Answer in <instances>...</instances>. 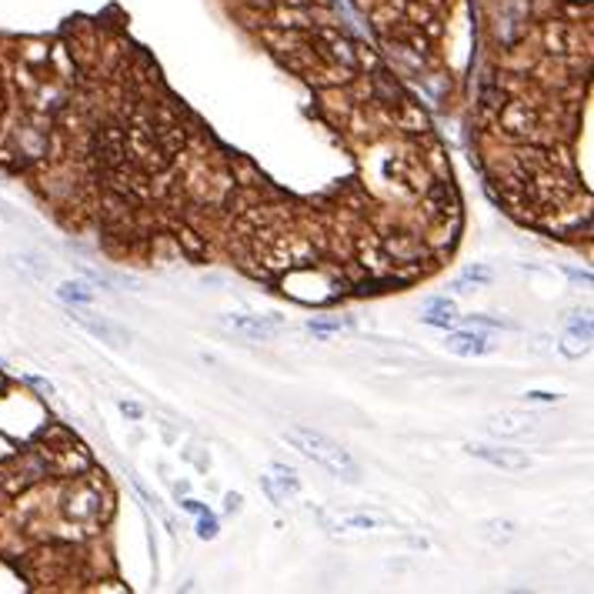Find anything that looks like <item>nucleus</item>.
Segmentation results:
<instances>
[{
  "instance_id": "f3484780",
  "label": "nucleus",
  "mask_w": 594,
  "mask_h": 594,
  "mask_svg": "<svg viewBox=\"0 0 594 594\" xmlns=\"http://www.w3.org/2000/svg\"><path fill=\"white\" fill-rule=\"evenodd\" d=\"M197 538H204V541L217 538V521L211 518V515H201V521H197Z\"/></svg>"
},
{
  "instance_id": "1a4fd4ad",
  "label": "nucleus",
  "mask_w": 594,
  "mask_h": 594,
  "mask_svg": "<svg viewBox=\"0 0 594 594\" xmlns=\"http://www.w3.org/2000/svg\"><path fill=\"white\" fill-rule=\"evenodd\" d=\"M174 240H178L180 254L190 257V261H204V257H207V240H204L197 230H190L188 224H180L178 234H174Z\"/></svg>"
},
{
  "instance_id": "6e6552de",
  "label": "nucleus",
  "mask_w": 594,
  "mask_h": 594,
  "mask_svg": "<svg viewBox=\"0 0 594 594\" xmlns=\"http://www.w3.org/2000/svg\"><path fill=\"white\" fill-rule=\"evenodd\" d=\"M271 24L288 27V30H311L314 21H311V7H301V4H278V7L271 11Z\"/></svg>"
},
{
  "instance_id": "ddd939ff",
  "label": "nucleus",
  "mask_w": 594,
  "mask_h": 594,
  "mask_svg": "<svg viewBox=\"0 0 594 594\" xmlns=\"http://www.w3.org/2000/svg\"><path fill=\"white\" fill-rule=\"evenodd\" d=\"M57 297L67 304H94L97 301V291L84 284V280H63L61 288H57Z\"/></svg>"
},
{
  "instance_id": "39448f33",
  "label": "nucleus",
  "mask_w": 594,
  "mask_h": 594,
  "mask_svg": "<svg viewBox=\"0 0 594 594\" xmlns=\"http://www.w3.org/2000/svg\"><path fill=\"white\" fill-rule=\"evenodd\" d=\"M501 124H505V130H511V134L531 138L534 130H538V114H534L524 101H511L505 104V111H501Z\"/></svg>"
},
{
  "instance_id": "7ed1b4c3",
  "label": "nucleus",
  "mask_w": 594,
  "mask_h": 594,
  "mask_svg": "<svg viewBox=\"0 0 594 594\" xmlns=\"http://www.w3.org/2000/svg\"><path fill=\"white\" fill-rule=\"evenodd\" d=\"M224 328H230L234 334L247 338V341H274V338H280L278 321H271V317L228 314V317H224Z\"/></svg>"
},
{
  "instance_id": "20e7f679",
  "label": "nucleus",
  "mask_w": 594,
  "mask_h": 594,
  "mask_svg": "<svg viewBox=\"0 0 594 594\" xmlns=\"http://www.w3.org/2000/svg\"><path fill=\"white\" fill-rule=\"evenodd\" d=\"M468 455L488 461L501 471H528L531 468V457L524 451H515V448H491V444H468Z\"/></svg>"
},
{
  "instance_id": "aec40b11",
  "label": "nucleus",
  "mask_w": 594,
  "mask_h": 594,
  "mask_svg": "<svg viewBox=\"0 0 594 594\" xmlns=\"http://www.w3.org/2000/svg\"><path fill=\"white\" fill-rule=\"evenodd\" d=\"M524 397L528 401H557V394H544V391H528Z\"/></svg>"
},
{
  "instance_id": "2eb2a0df",
  "label": "nucleus",
  "mask_w": 594,
  "mask_h": 594,
  "mask_svg": "<svg viewBox=\"0 0 594 594\" xmlns=\"http://www.w3.org/2000/svg\"><path fill=\"white\" fill-rule=\"evenodd\" d=\"M488 280H491V271H488V267H468V271L455 280V291L464 294V288H478V284H488Z\"/></svg>"
},
{
  "instance_id": "5701e85b",
  "label": "nucleus",
  "mask_w": 594,
  "mask_h": 594,
  "mask_svg": "<svg viewBox=\"0 0 594 594\" xmlns=\"http://www.w3.org/2000/svg\"><path fill=\"white\" fill-rule=\"evenodd\" d=\"M288 4H311V0H288Z\"/></svg>"
},
{
  "instance_id": "dca6fc26",
  "label": "nucleus",
  "mask_w": 594,
  "mask_h": 594,
  "mask_svg": "<svg viewBox=\"0 0 594 594\" xmlns=\"http://www.w3.org/2000/svg\"><path fill=\"white\" fill-rule=\"evenodd\" d=\"M344 328H351V321H311L307 324L311 334H330V330H344Z\"/></svg>"
},
{
  "instance_id": "412c9836",
  "label": "nucleus",
  "mask_w": 594,
  "mask_h": 594,
  "mask_svg": "<svg viewBox=\"0 0 594 594\" xmlns=\"http://www.w3.org/2000/svg\"><path fill=\"white\" fill-rule=\"evenodd\" d=\"M30 384L38 388V391H44V394H54V384L51 381H44V378H30Z\"/></svg>"
},
{
  "instance_id": "f03ea898",
  "label": "nucleus",
  "mask_w": 594,
  "mask_h": 594,
  "mask_svg": "<svg viewBox=\"0 0 594 594\" xmlns=\"http://www.w3.org/2000/svg\"><path fill=\"white\" fill-rule=\"evenodd\" d=\"M261 484H264L267 498H271L274 505H288V501L297 498V491H301L297 474H294L291 468H284V464H271L267 474H261Z\"/></svg>"
},
{
  "instance_id": "a211bd4d",
  "label": "nucleus",
  "mask_w": 594,
  "mask_h": 594,
  "mask_svg": "<svg viewBox=\"0 0 594 594\" xmlns=\"http://www.w3.org/2000/svg\"><path fill=\"white\" fill-rule=\"evenodd\" d=\"M117 407H121V414L130 417V421H140V417H144V407L134 405V401H121Z\"/></svg>"
},
{
  "instance_id": "f257e3e1",
  "label": "nucleus",
  "mask_w": 594,
  "mask_h": 594,
  "mask_svg": "<svg viewBox=\"0 0 594 594\" xmlns=\"http://www.w3.org/2000/svg\"><path fill=\"white\" fill-rule=\"evenodd\" d=\"M280 438H284V444H291L294 451H301L307 461L321 464V468L330 471V474H338V478L344 481H357L355 457L347 455L334 438H328V434H321V431L314 428H291V431H284Z\"/></svg>"
},
{
  "instance_id": "9d476101",
  "label": "nucleus",
  "mask_w": 594,
  "mask_h": 594,
  "mask_svg": "<svg viewBox=\"0 0 594 594\" xmlns=\"http://www.w3.org/2000/svg\"><path fill=\"white\" fill-rule=\"evenodd\" d=\"M491 431L494 434H511V438H521L531 431V417L515 414V411H505V414H494L491 417Z\"/></svg>"
},
{
  "instance_id": "0eeeda50",
  "label": "nucleus",
  "mask_w": 594,
  "mask_h": 594,
  "mask_svg": "<svg viewBox=\"0 0 594 594\" xmlns=\"http://www.w3.org/2000/svg\"><path fill=\"white\" fill-rule=\"evenodd\" d=\"M444 347L457 357H481L491 351L488 338H484V334H474V330H455V334H448Z\"/></svg>"
},
{
  "instance_id": "4be33fe9",
  "label": "nucleus",
  "mask_w": 594,
  "mask_h": 594,
  "mask_svg": "<svg viewBox=\"0 0 594 594\" xmlns=\"http://www.w3.org/2000/svg\"><path fill=\"white\" fill-rule=\"evenodd\" d=\"M180 507H184V511H190V515H197V518H201V515H204V507L197 505V501H184V505H180Z\"/></svg>"
},
{
  "instance_id": "f8f14e48",
  "label": "nucleus",
  "mask_w": 594,
  "mask_h": 594,
  "mask_svg": "<svg viewBox=\"0 0 594 594\" xmlns=\"http://www.w3.org/2000/svg\"><path fill=\"white\" fill-rule=\"evenodd\" d=\"M424 321L434 324V328H451L457 321V307L455 301H448V297H434L428 304V311H424Z\"/></svg>"
},
{
  "instance_id": "9b49d317",
  "label": "nucleus",
  "mask_w": 594,
  "mask_h": 594,
  "mask_svg": "<svg viewBox=\"0 0 594 594\" xmlns=\"http://www.w3.org/2000/svg\"><path fill=\"white\" fill-rule=\"evenodd\" d=\"M481 538L488 544H494V548H498V544H511L518 538V524H515V521H498V518L484 521V524H481Z\"/></svg>"
},
{
  "instance_id": "6ab92c4d",
  "label": "nucleus",
  "mask_w": 594,
  "mask_h": 594,
  "mask_svg": "<svg viewBox=\"0 0 594 594\" xmlns=\"http://www.w3.org/2000/svg\"><path fill=\"white\" fill-rule=\"evenodd\" d=\"M240 505H244V498H240V494H228V498H224V507H228L230 515L240 511Z\"/></svg>"
},
{
  "instance_id": "4468645a",
  "label": "nucleus",
  "mask_w": 594,
  "mask_h": 594,
  "mask_svg": "<svg viewBox=\"0 0 594 594\" xmlns=\"http://www.w3.org/2000/svg\"><path fill=\"white\" fill-rule=\"evenodd\" d=\"M391 521L381 518V515H351V518L341 521V528H357V531H378V528H388Z\"/></svg>"
},
{
  "instance_id": "b1692460",
  "label": "nucleus",
  "mask_w": 594,
  "mask_h": 594,
  "mask_svg": "<svg viewBox=\"0 0 594 594\" xmlns=\"http://www.w3.org/2000/svg\"><path fill=\"white\" fill-rule=\"evenodd\" d=\"M571 4H574V0H571ZM578 4H588V0H578Z\"/></svg>"
},
{
  "instance_id": "423d86ee",
  "label": "nucleus",
  "mask_w": 594,
  "mask_h": 594,
  "mask_svg": "<svg viewBox=\"0 0 594 594\" xmlns=\"http://www.w3.org/2000/svg\"><path fill=\"white\" fill-rule=\"evenodd\" d=\"M77 324L88 330V334H94V338H101L104 344H111V347H124L127 341H130V334H127L124 328H117V324H111L107 317H90V314H74Z\"/></svg>"
}]
</instances>
